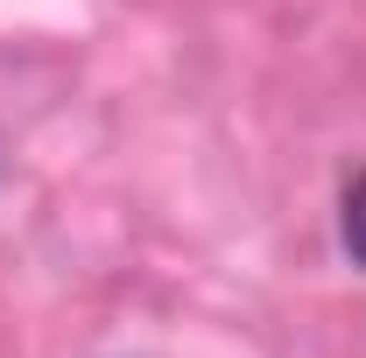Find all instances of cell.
<instances>
[{
  "instance_id": "1",
  "label": "cell",
  "mask_w": 366,
  "mask_h": 358,
  "mask_svg": "<svg viewBox=\"0 0 366 358\" xmlns=\"http://www.w3.org/2000/svg\"><path fill=\"white\" fill-rule=\"evenodd\" d=\"M345 246L366 267V176H352V190H345Z\"/></svg>"
}]
</instances>
